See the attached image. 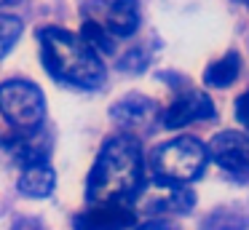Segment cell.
Masks as SVG:
<instances>
[{
    "mask_svg": "<svg viewBox=\"0 0 249 230\" xmlns=\"http://www.w3.org/2000/svg\"><path fill=\"white\" fill-rule=\"evenodd\" d=\"M145 160L134 137L121 134L102 144L91 171H89L86 198L89 203H129L142 190Z\"/></svg>",
    "mask_w": 249,
    "mask_h": 230,
    "instance_id": "1",
    "label": "cell"
},
{
    "mask_svg": "<svg viewBox=\"0 0 249 230\" xmlns=\"http://www.w3.org/2000/svg\"><path fill=\"white\" fill-rule=\"evenodd\" d=\"M40 62L51 78L78 88H99L105 83V64L91 46L62 27H43L38 32Z\"/></svg>",
    "mask_w": 249,
    "mask_h": 230,
    "instance_id": "2",
    "label": "cell"
},
{
    "mask_svg": "<svg viewBox=\"0 0 249 230\" xmlns=\"http://www.w3.org/2000/svg\"><path fill=\"white\" fill-rule=\"evenodd\" d=\"M209 150L196 137H177L150 153V174L163 187H185L206 169Z\"/></svg>",
    "mask_w": 249,
    "mask_h": 230,
    "instance_id": "3",
    "label": "cell"
},
{
    "mask_svg": "<svg viewBox=\"0 0 249 230\" xmlns=\"http://www.w3.org/2000/svg\"><path fill=\"white\" fill-rule=\"evenodd\" d=\"M0 112L17 131L35 134L43 126L46 99L35 83L14 78L0 83Z\"/></svg>",
    "mask_w": 249,
    "mask_h": 230,
    "instance_id": "4",
    "label": "cell"
},
{
    "mask_svg": "<svg viewBox=\"0 0 249 230\" xmlns=\"http://www.w3.org/2000/svg\"><path fill=\"white\" fill-rule=\"evenodd\" d=\"M86 21L102 27L110 37H129L140 27V3L137 0H91L83 5Z\"/></svg>",
    "mask_w": 249,
    "mask_h": 230,
    "instance_id": "5",
    "label": "cell"
},
{
    "mask_svg": "<svg viewBox=\"0 0 249 230\" xmlns=\"http://www.w3.org/2000/svg\"><path fill=\"white\" fill-rule=\"evenodd\" d=\"M209 155L233 177H249V137L238 131H220L209 142Z\"/></svg>",
    "mask_w": 249,
    "mask_h": 230,
    "instance_id": "6",
    "label": "cell"
},
{
    "mask_svg": "<svg viewBox=\"0 0 249 230\" xmlns=\"http://www.w3.org/2000/svg\"><path fill=\"white\" fill-rule=\"evenodd\" d=\"M212 118H214V102L209 99V94L201 91H185L161 112V123L166 128H182L188 123L212 121Z\"/></svg>",
    "mask_w": 249,
    "mask_h": 230,
    "instance_id": "7",
    "label": "cell"
},
{
    "mask_svg": "<svg viewBox=\"0 0 249 230\" xmlns=\"http://www.w3.org/2000/svg\"><path fill=\"white\" fill-rule=\"evenodd\" d=\"M137 222L129 203H94L75 217V230H126Z\"/></svg>",
    "mask_w": 249,
    "mask_h": 230,
    "instance_id": "8",
    "label": "cell"
},
{
    "mask_svg": "<svg viewBox=\"0 0 249 230\" xmlns=\"http://www.w3.org/2000/svg\"><path fill=\"white\" fill-rule=\"evenodd\" d=\"M17 187L19 193H24L30 198H49L56 187V174L49 166V160H30V163H24L22 174H19Z\"/></svg>",
    "mask_w": 249,
    "mask_h": 230,
    "instance_id": "9",
    "label": "cell"
},
{
    "mask_svg": "<svg viewBox=\"0 0 249 230\" xmlns=\"http://www.w3.org/2000/svg\"><path fill=\"white\" fill-rule=\"evenodd\" d=\"M153 102L142 94H129L121 102L113 105V118L121 123V126H140V123L147 121V115L153 112Z\"/></svg>",
    "mask_w": 249,
    "mask_h": 230,
    "instance_id": "10",
    "label": "cell"
},
{
    "mask_svg": "<svg viewBox=\"0 0 249 230\" xmlns=\"http://www.w3.org/2000/svg\"><path fill=\"white\" fill-rule=\"evenodd\" d=\"M238 72H241V56L236 51H228L225 56H220L204 70V83L214 86V88H228L236 83Z\"/></svg>",
    "mask_w": 249,
    "mask_h": 230,
    "instance_id": "11",
    "label": "cell"
},
{
    "mask_svg": "<svg viewBox=\"0 0 249 230\" xmlns=\"http://www.w3.org/2000/svg\"><path fill=\"white\" fill-rule=\"evenodd\" d=\"M22 19L19 16H8V14H0V62L6 59V53L17 46V40L22 37Z\"/></svg>",
    "mask_w": 249,
    "mask_h": 230,
    "instance_id": "12",
    "label": "cell"
},
{
    "mask_svg": "<svg viewBox=\"0 0 249 230\" xmlns=\"http://www.w3.org/2000/svg\"><path fill=\"white\" fill-rule=\"evenodd\" d=\"M236 118H238V123L249 131V91H244V94L236 99Z\"/></svg>",
    "mask_w": 249,
    "mask_h": 230,
    "instance_id": "13",
    "label": "cell"
},
{
    "mask_svg": "<svg viewBox=\"0 0 249 230\" xmlns=\"http://www.w3.org/2000/svg\"><path fill=\"white\" fill-rule=\"evenodd\" d=\"M14 230H43V228H40L38 219H17Z\"/></svg>",
    "mask_w": 249,
    "mask_h": 230,
    "instance_id": "14",
    "label": "cell"
},
{
    "mask_svg": "<svg viewBox=\"0 0 249 230\" xmlns=\"http://www.w3.org/2000/svg\"><path fill=\"white\" fill-rule=\"evenodd\" d=\"M137 230H177V228H174V225H169V222H158V219H156V222H145V225H140Z\"/></svg>",
    "mask_w": 249,
    "mask_h": 230,
    "instance_id": "15",
    "label": "cell"
},
{
    "mask_svg": "<svg viewBox=\"0 0 249 230\" xmlns=\"http://www.w3.org/2000/svg\"><path fill=\"white\" fill-rule=\"evenodd\" d=\"M14 3H19V0H0V5H14Z\"/></svg>",
    "mask_w": 249,
    "mask_h": 230,
    "instance_id": "16",
    "label": "cell"
}]
</instances>
